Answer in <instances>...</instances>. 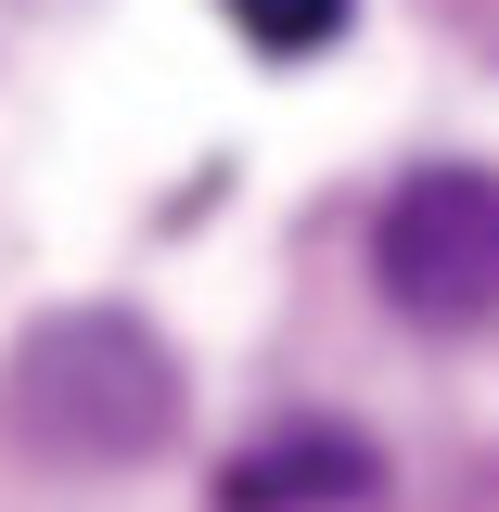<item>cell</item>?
<instances>
[{"label": "cell", "mask_w": 499, "mask_h": 512, "mask_svg": "<svg viewBox=\"0 0 499 512\" xmlns=\"http://www.w3.org/2000/svg\"><path fill=\"white\" fill-rule=\"evenodd\" d=\"M0 410H13V436L39 461H154L167 423H180V372H167V346L141 320L77 308V320H39L26 333Z\"/></svg>", "instance_id": "cell-1"}, {"label": "cell", "mask_w": 499, "mask_h": 512, "mask_svg": "<svg viewBox=\"0 0 499 512\" xmlns=\"http://www.w3.org/2000/svg\"><path fill=\"white\" fill-rule=\"evenodd\" d=\"M372 269L423 333H474L499 308V180H474V167L397 180L372 218Z\"/></svg>", "instance_id": "cell-2"}, {"label": "cell", "mask_w": 499, "mask_h": 512, "mask_svg": "<svg viewBox=\"0 0 499 512\" xmlns=\"http://www.w3.org/2000/svg\"><path fill=\"white\" fill-rule=\"evenodd\" d=\"M231 512H308V500H372V448L346 423H295V436H256L231 461Z\"/></svg>", "instance_id": "cell-3"}, {"label": "cell", "mask_w": 499, "mask_h": 512, "mask_svg": "<svg viewBox=\"0 0 499 512\" xmlns=\"http://www.w3.org/2000/svg\"><path fill=\"white\" fill-rule=\"evenodd\" d=\"M231 26H244L256 52H320L346 26V0H231Z\"/></svg>", "instance_id": "cell-4"}]
</instances>
